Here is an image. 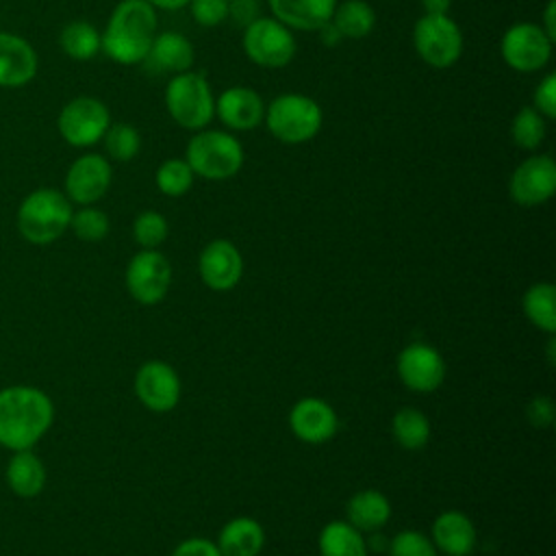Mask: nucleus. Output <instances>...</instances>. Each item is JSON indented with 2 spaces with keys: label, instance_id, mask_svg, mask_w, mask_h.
I'll return each mask as SVG.
<instances>
[{
  "label": "nucleus",
  "instance_id": "nucleus-1",
  "mask_svg": "<svg viewBox=\"0 0 556 556\" xmlns=\"http://www.w3.org/2000/svg\"><path fill=\"white\" fill-rule=\"evenodd\" d=\"M156 33L159 20L152 4L146 0H119L100 33V50L119 65L143 63Z\"/></svg>",
  "mask_w": 556,
  "mask_h": 556
},
{
  "label": "nucleus",
  "instance_id": "nucleus-2",
  "mask_svg": "<svg viewBox=\"0 0 556 556\" xmlns=\"http://www.w3.org/2000/svg\"><path fill=\"white\" fill-rule=\"evenodd\" d=\"M54 408L50 397L35 387H9L0 391V445L30 450L50 428Z\"/></svg>",
  "mask_w": 556,
  "mask_h": 556
},
{
  "label": "nucleus",
  "instance_id": "nucleus-3",
  "mask_svg": "<svg viewBox=\"0 0 556 556\" xmlns=\"http://www.w3.org/2000/svg\"><path fill=\"white\" fill-rule=\"evenodd\" d=\"M185 161L191 172L206 180H226L239 174L245 161L241 141L230 130L202 128L189 139Z\"/></svg>",
  "mask_w": 556,
  "mask_h": 556
},
{
  "label": "nucleus",
  "instance_id": "nucleus-4",
  "mask_svg": "<svg viewBox=\"0 0 556 556\" xmlns=\"http://www.w3.org/2000/svg\"><path fill=\"white\" fill-rule=\"evenodd\" d=\"M269 135L287 146H302L317 137L324 124V111L311 96L280 93L265 104L263 117Z\"/></svg>",
  "mask_w": 556,
  "mask_h": 556
},
{
  "label": "nucleus",
  "instance_id": "nucleus-5",
  "mask_svg": "<svg viewBox=\"0 0 556 556\" xmlns=\"http://www.w3.org/2000/svg\"><path fill=\"white\" fill-rule=\"evenodd\" d=\"M72 204L65 193L52 187H41L28 193L17 208L20 235L37 245L59 239L72 219Z\"/></svg>",
  "mask_w": 556,
  "mask_h": 556
},
{
  "label": "nucleus",
  "instance_id": "nucleus-6",
  "mask_svg": "<svg viewBox=\"0 0 556 556\" xmlns=\"http://www.w3.org/2000/svg\"><path fill=\"white\" fill-rule=\"evenodd\" d=\"M165 109L185 130L208 128L215 117V96L206 76L191 70L172 76L165 87Z\"/></svg>",
  "mask_w": 556,
  "mask_h": 556
},
{
  "label": "nucleus",
  "instance_id": "nucleus-7",
  "mask_svg": "<svg viewBox=\"0 0 556 556\" xmlns=\"http://www.w3.org/2000/svg\"><path fill=\"white\" fill-rule=\"evenodd\" d=\"M241 46L245 56L265 70L287 67L298 50L293 30L271 15H261L243 28Z\"/></svg>",
  "mask_w": 556,
  "mask_h": 556
},
{
  "label": "nucleus",
  "instance_id": "nucleus-8",
  "mask_svg": "<svg viewBox=\"0 0 556 556\" xmlns=\"http://www.w3.org/2000/svg\"><path fill=\"white\" fill-rule=\"evenodd\" d=\"M463 33L450 15L424 13L413 26V48L434 70L452 67L463 54Z\"/></svg>",
  "mask_w": 556,
  "mask_h": 556
},
{
  "label": "nucleus",
  "instance_id": "nucleus-9",
  "mask_svg": "<svg viewBox=\"0 0 556 556\" xmlns=\"http://www.w3.org/2000/svg\"><path fill=\"white\" fill-rule=\"evenodd\" d=\"M554 41L534 22H517L508 26L500 41L504 63L521 74L543 70L552 59Z\"/></svg>",
  "mask_w": 556,
  "mask_h": 556
},
{
  "label": "nucleus",
  "instance_id": "nucleus-10",
  "mask_svg": "<svg viewBox=\"0 0 556 556\" xmlns=\"http://www.w3.org/2000/svg\"><path fill=\"white\" fill-rule=\"evenodd\" d=\"M56 126L70 146L89 148L102 141L111 126V113L102 100L93 96H78L63 104Z\"/></svg>",
  "mask_w": 556,
  "mask_h": 556
},
{
  "label": "nucleus",
  "instance_id": "nucleus-11",
  "mask_svg": "<svg viewBox=\"0 0 556 556\" xmlns=\"http://www.w3.org/2000/svg\"><path fill=\"white\" fill-rule=\"evenodd\" d=\"M556 191V163L549 154H532L521 161L508 180V193L519 206H539Z\"/></svg>",
  "mask_w": 556,
  "mask_h": 556
},
{
  "label": "nucleus",
  "instance_id": "nucleus-12",
  "mask_svg": "<svg viewBox=\"0 0 556 556\" xmlns=\"http://www.w3.org/2000/svg\"><path fill=\"white\" fill-rule=\"evenodd\" d=\"M172 265L159 250L137 252L126 267V287L139 304H156L167 295Z\"/></svg>",
  "mask_w": 556,
  "mask_h": 556
},
{
  "label": "nucleus",
  "instance_id": "nucleus-13",
  "mask_svg": "<svg viewBox=\"0 0 556 556\" xmlns=\"http://www.w3.org/2000/svg\"><path fill=\"white\" fill-rule=\"evenodd\" d=\"M397 376L406 389L432 393L443 384L445 361L437 348L417 341L397 354Z\"/></svg>",
  "mask_w": 556,
  "mask_h": 556
},
{
  "label": "nucleus",
  "instance_id": "nucleus-14",
  "mask_svg": "<svg viewBox=\"0 0 556 556\" xmlns=\"http://www.w3.org/2000/svg\"><path fill=\"white\" fill-rule=\"evenodd\" d=\"M111 180H113V169L109 159L102 154L89 152L78 156L70 165L65 174V195L67 200L80 206H89L100 198H104V193L111 187Z\"/></svg>",
  "mask_w": 556,
  "mask_h": 556
},
{
  "label": "nucleus",
  "instance_id": "nucleus-15",
  "mask_svg": "<svg viewBox=\"0 0 556 556\" xmlns=\"http://www.w3.org/2000/svg\"><path fill=\"white\" fill-rule=\"evenodd\" d=\"M135 393L152 413H167L180 400V378L163 361H148L135 374Z\"/></svg>",
  "mask_w": 556,
  "mask_h": 556
},
{
  "label": "nucleus",
  "instance_id": "nucleus-16",
  "mask_svg": "<svg viewBox=\"0 0 556 556\" xmlns=\"http://www.w3.org/2000/svg\"><path fill=\"white\" fill-rule=\"evenodd\" d=\"M198 271L208 289L230 291L243 276L241 252L228 239H213L200 252Z\"/></svg>",
  "mask_w": 556,
  "mask_h": 556
},
{
  "label": "nucleus",
  "instance_id": "nucleus-17",
  "mask_svg": "<svg viewBox=\"0 0 556 556\" xmlns=\"http://www.w3.org/2000/svg\"><path fill=\"white\" fill-rule=\"evenodd\" d=\"M215 117L228 130H254L263 124L265 100L245 85H232L215 98Z\"/></svg>",
  "mask_w": 556,
  "mask_h": 556
},
{
  "label": "nucleus",
  "instance_id": "nucleus-18",
  "mask_svg": "<svg viewBox=\"0 0 556 556\" xmlns=\"http://www.w3.org/2000/svg\"><path fill=\"white\" fill-rule=\"evenodd\" d=\"M289 428L304 443H326L334 437L339 419L334 408L319 397H304L289 410Z\"/></svg>",
  "mask_w": 556,
  "mask_h": 556
},
{
  "label": "nucleus",
  "instance_id": "nucleus-19",
  "mask_svg": "<svg viewBox=\"0 0 556 556\" xmlns=\"http://www.w3.org/2000/svg\"><path fill=\"white\" fill-rule=\"evenodd\" d=\"M193 61H195L193 43L182 33H174V30L156 33L148 50V56L143 59V63L150 70L159 74H169V76L189 72Z\"/></svg>",
  "mask_w": 556,
  "mask_h": 556
},
{
  "label": "nucleus",
  "instance_id": "nucleus-20",
  "mask_svg": "<svg viewBox=\"0 0 556 556\" xmlns=\"http://www.w3.org/2000/svg\"><path fill=\"white\" fill-rule=\"evenodd\" d=\"M37 74L35 48L13 33H0V87H22Z\"/></svg>",
  "mask_w": 556,
  "mask_h": 556
},
{
  "label": "nucleus",
  "instance_id": "nucleus-21",
  "mask_svg": "<svg viewBox=\"0 0 556 556\" xmlns=\"http://www.w3.org/2000/svg\"><path fill=\"white\" fill-rule=\"evenodd\" d=\"M432 543L445 556H467L476 547L473 521L460 510H443L432 523Z\"/></svg>",
  "mask_w": 556,
  "mask_h": 556
},
{
  "label": "nucleus",
  "instance_id": "nucleus-22",
  "mask_svg": "<svg viewBox=\"0 0 556 556\" xmlns=\"http://www.w3.org/2000/svg\"><path fill=\"white\" fill-rule=\"evenodd\" d=\"M267 7L291 30H317L330 22L337 0H267Z\"/></svg>",
  "mask_w": 556,
  "mask_h": 556
},
{
  "label": "nucleus",
  "instance_id": "nucleus-23",
  "mask_svg": "<svg viewBox=\"0 0 556 556\" xmlns=\"http://www.w3.org/2000/svg\"><path fill=\"white\" fill-rule=\"evenodd\" d=\"M265 545V530L252 517L230 519L217 536L222 556H258Z\"/></svg>",
  "mask_w": 556,
  "mask_h": 556
},
{
  "label": "nucleus",
  "instance_id": "nucleus-24",
  "mask_svg": "<svg viewBox=\"0 0 556 556\" xmlns=\"http://www.w3.org/2000/svg\"><path fill=\"white\" fill-rule=\"evenodd\" d=\"M345 515H348L350 526H354L358 532L367 534V532L380 530L389 521L391 504L384 493H380L376 489H365V491L354 493L348 500Z\"/></svg>",
  "mask_w": 556,
  "mask_h": 556
},
{
  "label": "nucleus",
  "instance_id": "nucleus-25",
  "mask_svg": "<svg viewBox=\"0 0 556 556\" xmlns=\"http://www.w3.org/2000/svg\"><path fill=\"white\" fill-rule=\"evenodd\" d=\"M7 482L20 497L39 495L46 484L43 463L30 450L15 452L7 467Z\"/></svg>",
  "mask_w": 556,
  "mask_h": 556
},
{
  "label": "nucleus",
  "instance_id": "nucleus-26",
  "mask_svg": "<svg viewBox=\"0 0 556 556\" xmlns=\"http://www.w3.org/2000/svg\"><path fill=\"white\" fill-rule=\"evenodd\" d=\"M330 22L343 39H365L376 26V11L365 0L337 2Z\"/></svg>",
  "mask_w": 556,
  "mask_h": 556
},
{
  "label": "nucleus",
  "instance_id": "nucleus-27",
  "mask_svg": "<svg viewBox=\"0 0 556 556\" xmlns=\"http://www.w3.org/2000/svg\"><path fill=\"white\" fill-rule=\"evenodd\" d=\"M321 556H367L365 534L348 521H330L319 532Z\"/></svg>",
  "mask_w": 556,
  "mask_h": 556
},
{
  "label": "nucleus",
  "instance_id": "nucleus-28",
  "mask_svg": "<svg viewBox=\"0 0 556 556\" xmlns=\"http://www.w3.org/2000/svg\"><path fill=\"white\" fill-rule=\"evenodd\" d=\"M523 313L532 326L554 334L556 330V289L552 282H534L521 300Z\"/></svg>",
  "mask_w": 556,
  "mask_h": 556
},
{
  "label": "nucleus",
  "instance_id": "nucleus-29",
  "mask_svg": "<svg viewBox=\"0 0 556 556\" xmlns=\"http://www.w3.org/2000/svg\"><path fill=\"white\" fill-rule=\"evenodd\" d=\"M59 43L63 52L74 61H89L102 48L98 28L85 20H74L65 24L59 35Z\"/></svg>",
  "mask_w": 556,
  "mask_h": 556
},
{
  "label": "nucleus",
  "instance_id": "nucleus-30",
  "mask_svg": "<svg viewBox=\"0 0 556 556\" xmlns=\"http://www.w3.org/2000/svg\"><path fill=\"white\" fill-rule=\"evenodd\" d=\"M391 432L400 447L421 450L430 439V421L421 410L413 406H404L393 415Z\"/></svg>",
  "mask_w": 556,
  "mask_h": 556
},
{
  "label": "nucleus",
  "instance_id": "nucleus-31",
  "mask_svg": "<svg viewBox=\"0 0 556 556\" xmlns=\"http://www.w3.org/2000/svg\"><path fill=\"white\" fill-rule=\"evenodd\" d=\"M547 132V119L534 106H521L510 122V139L521 150H536Z\"/></svg>",
  "mask_w": 556,
  "mask_h": 556
},
{
  "label": "nucleus",
  "instance_id": "nucleus-32",
  "mask_svg": "<svg viewBox=\"0 0 556 556\" xmlns=\"http://www.w3.org/2000/svg\"><path fill=\"white\" fill-rule=\"evenodd\" d=\"M104 141V150L113 161L119 163H128L137 156V152L141 150V135L132 124L126 122H117L111 124L102 137Z\"/></svg>",
  "mask_w": 556,
  "mask_h": 556
},
{
  "label": "nucleus",
  "instance_id": "nucleus-33",
  "mask_svg": "<svg viewBox=\"0 0 556 556\" xmlns=\"http://www.w3.org/2000/svg\"><path fill=\"white\" fill-rule=\"evenodd\" d=\"M195 174L191 172L189 163L185 159H167L156 169V187L167 198H180L185 195L193 185Z\"/></svg>",
  "mask_w": 556,
  "mask_h": 556
},
{
  "label": "nucleus",
  "instance_id": "nucleus-34",
  "mask_svg": "<svg viewBox=\"0 0 556 556\" xmlns=\"http://www.w3.org/2000/svg\"><path fill=\"white\" fill-rule=\"evenodd\" d=\"M70 228L83 241H102L109 235L111 222L104 211L89 204V206H83L76 213H72Z\"/></svg>",
  "mask_w": 556,
  "mask_h": 556
},
{
  "label": "nucleus",
  "instance_id": "nucleus-35",
  "mask_svg": "<svg viewBox=\"0 0 556 556\" xmlns=\"http://www.w3.org/2000/svg\"><path fill=\"white\" fill-rule=\"evenodd\" d=\"M167 219L156 211H143L132 222V239L143 250H156L167 239Z\"/></svg>",
  "mask_w": 556,
  "mask_h": 556
},
{
  "label": "nucleus",
  "instance_id": "nucleus-36",
  "mask_svg": "<svg viewBox=\"0 0 556 556\" xmlns=\"http://www.w3.org/2000/svg\"><path fill=\"white\" fill-rule=\"evenodd\" d=\"M387 552H389V556H437L434 543L417 530L397 532L389 541Z\"/></svg>",
  "mask_w": 556,
  "mask_h": 556
},
{
  "label": "nucleus",
  "instance_id": "nucleus-37",
  "mask_svg": "<svg viewBox=\"0 0 556 556\" xmlns=\"http://www.w3.org/2000/svg\"><path fill=\"white\" fill-rule=\"evenodd\" d=\"M189 11L195 24L215 28L228 20V0H189Z\"/></svg>",
  "mask_w": 556,
  "mask_h": 556
},
{
  "label": "nucleus",
  "instance_id": "nucleus-38",
  "mask_svg": "<svg viewBox=\"0 0 556 556\" xmlns=\"http://www.w3.org/2000/svg\"><path fill=\"white\" fill-rule=\"evenodd\" d=\"M532 106L545 117V119H554L556 117V74L549 72L545 74L534 93H532Z\"/></svg>",
  "mask_w": 556,
  "mask_h": 556
},
{
  "label": "nucleus",
  "instance_id": "nucleus-39",
  "mask_svg": "<svg viewBox=\"0 0 556 556\" xmlns=\"http://www.w3.org/2000/svg\"><path fill=\"white\" fill-rule=\"evenodd\" d=\"M554 402L547 395H536L526 406V417L534 428H549L554 424Z\"/></svg>",
  "mask_w": 556,
  "mask_h": 556
},
{
  "label": "nucleus",
  "instance_id": "nucleus-40",
  "mask_svg": "<svg viewBox=\"0 0 556 556\" xmlns=\"http://www.w3.org/2000/svg\"><path fill=\"white\" fill-rule=\"evenodd\" d=\"M228 17L237 26L245 28L256 17H261V4L258 0H228Z\"/></svg>",
  "mask_w": 556,
  "mask_h": 556
},
{
  "label": "nucleus",
  "instance_id": "nucleus-41",
  "mask_svg": "<svg viewBox=\"0 0 556 556\" xmlns=\"http://www.w3.org/2000/svg\"><path fill=\"white\" fill-rule=\"evenodd\" d=\"M172 556H222L217 543L208 541V539H185L182 543H178L172 552Z\"/></svg>",
  "mask_w": 556,
  "mask_h": 556
},
{
  "label": "nucleus",
  "instance_id": "nucleus-42",
  "mask_svg": "<svg viewBox=\"0 0 556 556\" xmlns=\"http://www.w3.org/2000/svg\"><path fill=\"white\" fill-rule=\"evenodd\" d=\"M539 26L545 30V35L552 41H556V0H547L545 11H543V22Z\"/></svg>",
  "mask_w": 556,
  "mask_h": 556
},
{
  "label": "nucleus",
  "instance_id": "nucleus-43",
  "mask_svg": "<svg viewBox=\"0 0 556 556\" xmlns=\"http://www.w3.org/2000/svg\"><path fill=\"white\" fill-rule=\"evenodd\" d=\"M317 33H319V39H321L324 46H330V48H332V46H337L339 41H343L341 33L337 30V26H334L332 22H326L324 26H319Z\"/></svg>",
  "mask_w": 556,
  "mask_h": 556
},
{
  "label": "nucleus",
  "instance_id": "nucleus-44",
  "mask_svg": "<svg viewBox=\"0 0 556 556\" xmlns=\"http://www.w3.org/2000/svg\"><path fill=\"white\" fill-rule=\"evenodd\" d=\"M421 7L428 15H450L452 0H421Z\"/></svg>",
  "mask_w": 556,
  "mask_h": 556
},
{
  "label": "nucleus",
  "instance_id": "nucleus-45",
  "mask_svg": "<svg viewBox=\"0 0 556 556\" xmlns=\"http://www.w3.org/2000/svg\"><path fill=\"white\" fill-rule=\"evenodd\" d=\"M369 536L365 539V545H367V552H384L389 547V541L384 539V534H380V530H374V532H367Z\"/></svg>",
  "mask_w": 556,
  "mask_h": 556
},
{
  "label": "nucleus",
  "instance_id": "nucleus-46",
  "mask_svg": "<svg viewBox=\"0 0 556 556\" xmlns=\"http://www.w3.org/2000/svg\"><path fill=\"white\" fill-rule=\"evenodd\" d=\"M146 2L152 4L154 9H163V11H178L189 4V0H146Z\"/></svg>",
  "mask_w": 556,
  "mask_h": 556
},
{
  "label": "nucleus",
  "instance_id": "nucleus-47",
  "mask_svg": "<svg viewBox=\"0 0 556 556\" xmlns=\"http://www.w3.org/2000/svg\"><path fill=\"white\" fill-rule=\"evenodd\" d=\"M554 348H556V339L549 337V343H547V361H549V365H554Z\"/></svg>",
  "mask_w": 556,
  "mask_h": 556
}]
</instances>
